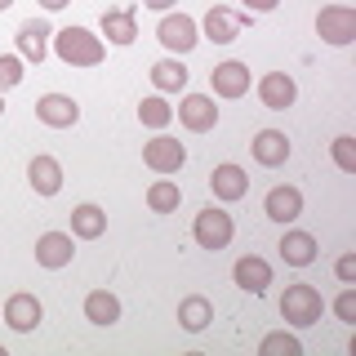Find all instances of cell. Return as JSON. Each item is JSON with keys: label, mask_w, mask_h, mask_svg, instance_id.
<instances>
[{"label": "cell", "mask_w": 356, "mask_h": 356, "mask_svg": "<svg viewBox=\"0 0 356 356\" xmlns=\"http://www.w3.org/2000/svg\"><path fill=\"white\" fill-rule=\"evenodd\" d=\"M54 54L67 67H98L107 58V44L89 27H63V31H54Z\"/></svg>", "instance_id": "1"}, {"label": "cell", "mask_w": 356, "mask_h": 356, "mask_svg": "<svg viewBox=\"0 0 356 356\" xmlns=\"http://www.w3.org/2000/svg\"><path fill=\"white\" fill-rule=\"evenodd\" d=\"M321 316H325V298H321L316 285H289L281 294V321L285 325L307 330V325H316Z\"/></svg>", "instance_id": "2"}, {"label": "cell", "mask_w": 356, "mask_h": 356, "mask_svg": "<svg viewBox=\"0 0 356 356\" xmlns=\"http://www.w3.org/2000/svg\"><path fill=\"white\" fill-rule=\"evenodd\" d=\"M192 236H196V245L200 250H227L232 245V236H236V222H232V214L227 209H218V205H205L196 214V222H192Z\"/></svg>", "instance_id": "3"}, {"label": "cell", "mask_w": 356, "mask_h": 356, "mask_svg": "<svg viewBox=\"0 0 356 356\" xmlns=\"http://www.w3.org/2000/svg\"><path fill=\"white\" fill-rule=\"evenodd\" d=\"M156 36H161V44L170 54H192L196 44H200V22L192 18V14H165L161 18V27H156Z\"/></svg>", "instance_id": "4"}, {"label": "cell", "mask_w": 356, "mask_h": 356, "mask_svg": "<svg viewBox=\"0 0 356 356\" xmlns=\"http://www.w3.org/2000/svg\"><path fill=\"white\" fill-rule=\"evenodd\" d=\"M316 36L325 44H352L356 40V9L352 5H325L316 14Z\"/></svg>", "instance_id": "5"}, {"label": "cell", "mask_w": 356, "mask_h": 356, "mask_svg": "<svg viewBox=\"0 0 356 356\" xmlns=\"http://www.w3.org/2000/svg\"><path fill=\"white\" fill-rule=\"evenodd\" d=\"M143 165H147L152 174H178L187 165V147L170 134H156L152 143H143Z\"/></svg>", "instance_id": "6"}, {"label": "cell", "mask_w": 356, "mask_h": 356, "mask_svg": "<svg viewBox=\"0 0 356 356\" xmlns=\"http://www.w3.org/2000/svg\"><path fill=\"white\" fill-rule=\"evenodd\" d=\"M174 116H178V125L192 129V134H209L218 125V107H214L209 94H183V103L174 107Z\"/></svg>", "instance_id": "7"}, {"label": "cell", "mask_w": 356, "mask_h": 356, "mask_svg": "<svg viewBox=\"0 0 356 356\" xmlns=\"http://www.w3.org/2000/svg\"><path fill=\"white\" fill-rule=\"evenodd\" d=\"M36 120L49 129H72L81 120V103L72 94H44V98H36Z\"/></svg>", "instance_id": "8"}, {"label": "cell", "mask_w": 356, "mask_h": 356, "mask_svg": "<svg viewBox=\"0 0 356 356\" xmlns=\"http://www.w3.org/2000/svg\"><path fill=\"white\" fill-rule=\"evenodd\" d=\"M209 89H214V98H245L250 94V67L236 63V58L218 63L209 72Z\"/></svg>", "instance_id": "9"}, {"label": "cell", "mask_w": 356, "mask_h": 356, "mask_svg": "<svg viewBox=\"0 0 356 356\" xmlns=\"http://www.w3.org/2000/svg\"><path fill=\"white\" fill-rule=\"evenodd\" d=\"M44 321V307L36 294H9L5 298V325L18 330V334H31Z\"/></svg>", "instance_id": "10"}, {"label": "cell", "mask_w": 356, "mask_h": 356, "mask_svg": "<svg viewBox=\"0 0 356 356\" xmlns=\"http://www.w3.org/2000/svg\"><path fill=\"white\" fill-rule=\"evenodd\" d=\"M259 98H263V107H267V111H285V107H294V98H298L294 76H289V72H267L263 81H259Z\"/></svg>", "instance_id": "11"}, {"label": "cell", "mask_w": 356, "mask_h": 356, "mask_svg": "<svg viewBox=\"0 0 356 356\" xmlns=\"http://www.w3.org/2000/svg\"><path fill=\"white\" fill-rule=\"evenodd\" d=\"M76 259V245H72V232H44L36 241V263L49 267V272H58Z\"/></svg>", "instance_id": "12"}, {"label": "cell", "mask_w": 356, "mask_h": 356, "mask_svg": "<svg viewBox=\"0 0 356 356\" xmlns=\"http://www.w3.org/2000/svg\"><path fill=\"white\" fill-rule=\"evenodd\" d=\"M232 281H236L245 294H263V289L272 285V263L259 259V254H245V259H236V267H232Z\"/></svg>", "instance_id": "13"}, {"label": "cell", "mask_w": 356, "mask_h": 356, "mask_svg": "<svg viewBox=\"0 0 356 356\" xmlns=\"http://www.w3.org/2000/svg\"><path fill=\"white\" fill-rule=\"evenodd\" d=\"M200 27H205V36L214 40V44H232L245 31V14H236V9H222V5H214L205 14V22H200Z\"/></svg>", "instance_id": "14"}, {"label": "cell", "mask_w": 356, "mask_h": 356, "mask_svg": "<svg viewBox=\"0 0 356 356\" xmlns=\"http://www.w3.org/2000/svg\"><path fill=\"white\" fill-rule=\"evenodd\" d=\"M263 214L272 222H294L303 214V192H298V187H272V192L263 196Z\"/></svg>", "instance_id": "15"}, {"label": "cell", "mask_w": 356, "mask_h": 356, "mask_svg": "<svg viewBox=\"0 0 356 356\" xmlns=\"http://www.w3.org/2000/svg\"><path fill=\"white\" fill-rule=\"evenodd\" d=\"M250 152H254V161H259V165L276 170V165L289 161V138H285L281 129H259V134H254V143H250Z\"/></svg>", "instance_id": "16"}, {"label": "cell", "mask_w": 356, "mask_h": 356, "mask_svg": "<svg viewBox=\"0 0 356 356\" xmlns=\"http://www.w3.org/2000/svg\"><path fill=\"white\" fill-rule=\"evenodd\" d=\"M49 36H54V31L44 27L40 18L22 22V27H18V58L22 63H44V54H49Z\"/></svg>", "instance_id": "17"}, {"label": "cell", "mask_w": 356, "mask_h": 356, "mask_svg": "<svg viewBox=\"0 0 356 356\" xmlns=\"http://www.w3.org/2000/svg\"><path fill=\"white\" fill-rule=\"evenodd\" d=\"M27 183L36 196H58L63 192V165L54 161V156H36V161L27 165Z\"/></svg>", "instance_id": "18"}, {"label": "cell", "mask_w": 356, "mask_h": 356, "mask_svg": "<svg viewBox=\"0 0 356 356\" xmlns=\"http://www.w3.org/2000/svg\"><path fill=\"white\" fill-rule=\"evenodd\" d=\"M209 192L218 200H241L250 192V174L241 170V165H214V174H209Z\"/></svg>", "instance_id": "19"}, {"label": "cell", "mask_w": 356, "mask_h": 356, "mask_svg": "<svg viewBox=\"0 0 356 356\" xmlns=\"http://www.w3.org/2000/svg\"><path fill=\"white\" fill-rule=\"evenodd\" d=\"M98 31H103L111 44H134L138 40V18H134V9H107L103 22H98Z\"/></svg>", "instance_id": "20"}, {"label": "cell", "mask_w": 356, "mask_h": 356, "mask_svg": "<svg viewBox=\"0 0 356 356\" xmlns=\"http://www.w3.org/2000/svg\"><path fill=\"white\" fill-rule=\"evenodd\" d=\"M209 321H214V303H209L205 294H187L183 303H178V325L187 334H200Z\"/></svg>", "instance_id": "21"}, {"label": "cell", "mask_w": 356, "mask_h": 356, "mask_svg": "<svg viewBox=\"0 0 356 356\" xmlns=\"http://www.w3.org/2000/svg\"><path fill=\"white\" fill-rule=\"evenodd\" d=\"M281 259L289 267L316 263V236H312V232H285V236H281Z\"/></svg>", "instance_id": "22"}, {"label": "cell", "mask_w": 356, "mask_h": 356, "mask_svg": "<svg viewBox=\"0 0 356 356\" xmlns=\"http://www.w3.org/2000/svg\"><path fill=\"white\" fill-rule=\"evenodd\" d=\"M107 232V214L98 205H76L72 209V236L76 241H98Z\"/></svg>", "instance_id": "23"}, {"label": "cell", "mask_w": 356, "mask_h": 356, "mask_svg": "<svg viewBox=\"0 0 356 356\" xmlns=\"http://www.w3.org/2000/svg\"><path fill=\"white\" fill-rule=\"evenodd\" d=\"M85 321H94V325H116L120 321V298L107 294V289L85 294Z\"/></svg>", "instance_id": "24"}, {"label": "cell", "mask_w": 356, "mask_h": 356, "mask_svg": "<svg viewBox=\"0 0 356 356\" xmlns=\"http://www.w3.org/2000/svg\"><path fill=\"white\" fill-rule=\"evenodd\" d=\"M178 205H183V187H178L174 178H156L147 187V209L152 214H174Z\"/></svg>", "instance_id": "25"}, {"label": "cell", "mask_w": 356, "mask_h": 356, "mask_svg": "<svg viewBox=\"0 0 356 356\" xmlns=\"http://www.w3.org/2000/svg\"><path fill=\"white\" fill-rule=\"evenodd\" d=\"M152 85L156 94H178V89H187V67L178 58H161L152 67Z\"/></svg>", "instance_id": "26"}, {"label": "cell", "mask_w": 356, "mask_h": 356, "mask_svg": "<svg viewBox=\"0 0 356 356\" xmlns=\"http://www.w3.org/2000/svg\"><path fill=\"white\" fill-rule=\"evenodd\" d=\"M138 120H143L147 129H156V134H161V129L174 120V107L165 103L161 94H152V98H143V103H138Z\"/></svg>", "instance_id": "27"}, {"label": "cell", "mask_w": 356, "mask_h": 356, "mask_svg": "<svg viewBox=\"0 0 356 356\" xmlns=\"http://www.w3.org/2000/svg\"><path fill=\"white\" fill-rule=\"evenodd\" d=\"M259 352H263V356H298V352H303V343H298L294 334L276 330V334H267V339L259 343Z\"/></svg>", "instance_id": "28"}, {"label": "cell", "mask_w": 356, "mask_h": 356, "mask_svg": "<svg viewBox=\"0 0 356 356\" xmlns=\"http://www.w3.org/2000/svg\"><path fill=\"white\" fill-rule=\"evenodd\" d=\"M22 58L18 54H0V94H9V89H18L22 85Z\"/></svg>", "instance_id": "29"}, {"label": "cell", "mask_w": 356, "mask_h": 356, "mask_svg": "<svg viewBox=\"0 0 356 356\" xmlns=\"http://www.w3.org/2000/svg\"><path fill=\"white\" fill-rule=\"evenodd\" d=\"M330 152H334V165H339L343 174H356V138L352 134H339Z\"/></svg>", "instance_id": "30"}, {"label": "cell", "mask_w": 356, "mask_h": 356, "mask_svg": "<svg viewBox=\"0 0 356 356\" xmlns=\"http://www.w3.org/2000/svg\"><path fill=\"white\" fill-rule=\"evenodd\" d=\"M334 316H339L343 325H356V289H343V294L334 298Z\"/></svg>", "instance_id": "31"}, {"label": "cell", "mask_w": 356, "mask_h": 356, "mask_svg": "<svg viewBox=\"0 0 356 356\" xmlns=\"http://www.w3.org/2000/svg\"><path fill=\"white\" fill-rule=\"evenodd\" d=\"M334 272H339L343 285H352V281H356V254H343V259L334 263Z\"/></svg>", "instance_id": "32"}, {"label": "cell", "mask_w": 356, "mask_h": 356, "mask_svg": "<svg viewBox=\"0 0 356 356\" xmlns=\"http://www.w3.org/2000/svg\"><path fill=\"white\" fill-rule=\"evenodd\" d=\"M276 5H281V0H245V9H250V14H272Z\"/></svg>", "instance_id": "33"}, {"label": "cell", "mask_w": 356, "mask_h": 356, "mask_svg": "<svg viewBox=\"0 0 356 356\" xmlns=\"http://www.w3.org/2000/svg\"><path fill=\"white\" fill-rule=\"evenodd\" d=\"M143 5H147V9H156V14H170V9L178 5V0H143Z\"/></svg>", "instance_id": "34"}, {"label": "cell", "mask_w": 356, "mask_h": 356, "mask_svg": "<svg viewBox=\"0 0 356 356\" xmlns=\"http://www.w3.org/2000/svg\"><path fill=\"white\" fill-rule=\"evenodd\" d=\"M40 5H44V9H49V14H54V9H67V5H72V0H40Z\"/></svg>", "instance_id": "35"}, {"label": "cell", "mask_w": 356, "mask_h": 356, "mask_svg": "<svg viewBox=\"0 0 356 356\" xmlns=\"http://www.w3.org/2000/svg\"><path fill=\"white\" fill-rule=\"evenodd\" d=\"M9 5H14V0H0V14H5V9H9Z\"/></svg>", "instance_id": "36"}, {"label": "cell", "mask_w": 356, "mask_h": 356, "mask_svg": "<svg viewBox=\"0 0 356 356\" xmlns=\"http://www.w3.org/2000/svg\"><path fill=\"white\" fill-rule=\"evenodd\" d=\"M0 116H5V94H0Z\"/></svg>", "instance_id": "37"}, {"label": "cell", "mask_w": 356, "mask_h": 356, "mask_svg": "<svg viewBox=\"0 0 356 356\" xmlns=\"http://www.w3.org/2000/svg\"><path fill=\"white\" fill-rule=\"evenodd\" d=\"M339 5H348V0H339Z\"/></svg>", "instance_id": "38"}, {"label": "cell", "mask_w": 356, "mask_h": 356, "mask_svg": "<svg viewBox=\"0 0 356 356\" xmlns=\"http://www.w3.org/2000/svg\"><path fill=\"white\" fill-rule=\"evenodd\" d=\"M0 356H5V348H0Z\"/></svg>", "instance_id": "39"}]
</instances>
